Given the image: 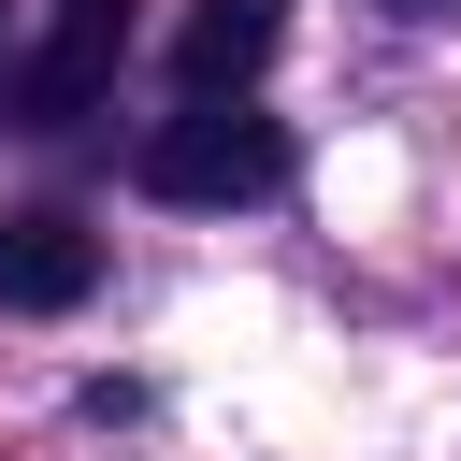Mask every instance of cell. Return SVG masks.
Returning a JSON list of instances; mask_svg holds the SVG:
<instances>
[{
  "instance_id": "cell-1",
  "label": "cell",
  "mask_w": 461,
  "mask_h": 461,
  "mask_svg": "<svg viewBox=\"0 0 461 461\" xmlns=\"http://www.w3.org/2000/svg\"><path fill=\"white\" fill-rule=\"evenodd\" d=\"M130 187L144 202H274L288 187V130L245 115V101H187L130 144Z\"/></svg>"
},
{
  "instance_id": "cell-2",
  "label": "cell",
  "mask_w": 461,
  "mask_h": 461,
  "mask_svg": "<svg viewBox=\"0 0 461 461\" xmlns=\"http://www.w3.org/2000/svg\"><path fill=\"white\" fill-rule=\"evenodd\" d=\"M115 58H130V14L115 0H72L29 58H14V86H0V115L14 130H72V115H101V86H115Z\"/></svg>"
},
{
  "instance_id": "cell-3",
  "label": "cell",
  "mask_w": 461,
  "mask_h": 461,
  "mask_svg": "<svg viewBox=\"0 0 461 461\" xmlns=\"http://www.w3.org/2000/svg\"><path fill=\"white\" fill-rule=\"evenodd\" d=\"M86 288H101V230H86V216H58V202L0 216V303H14V317H72Z\"/></svg>"
},
{
  "instance_id": "cell-4",
  "label": "cell",
  "mask_w": 461,
  "mask_h": 461,
  "mask_svg": "<svg viewBox=\"0 0 461 461\" xmlns=\"http://www.w3.org/2000/svg\"><path fill=\"white\" fill-rule=\"evenodd\" d=\"M274 29H288V0H202V14L173 29L187 101H245V86H259V58H274Z\"/></svg>"
},
{
  "instance_id": "cell-5",
  "label": "cell",
  "mask_w": 461,
  "mask_h": 461,
  "mask_svg": "<svg viewBox=\"0 0 461 461\" xmlns=\"http://www.w3.org/2000/svg\"><path fill=\"white\" fill-rule=\"evenodd\" d=\"M389 14H461V0H389Z\"/></svg>"
}]
</instances>
